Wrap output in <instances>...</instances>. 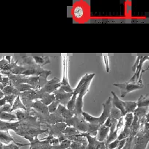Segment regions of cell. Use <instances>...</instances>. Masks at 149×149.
<instances>
[{"label":"cell","mask_w":149,"mask_h":149,"mask_svg":"<svg viewBox=\"0 0 149 149\" xmlns=\"http://www.w3.org/2000/svg\"><path fill=\"white\" fill-rule=\"evenodd\" d=\"M113 86L117 87L120 90V97L121 98L126 97L128 93L132 92V91L143 89L144 88L143 83H129V82H126V83L118 82V83L113 84Z\"/></svg>","instance_id":"obj_7"},{"label":"cell","mask_w":149,"mask_h":149,"mask_svg":"<svg viewBox=\"0 0 149 149\" xmlns=\"http://www.w3.org/2000/svg\"><path fill=\"white\" fill-rule=\"evenodd\" d=\"M111 93L112 95V106L115 107L117 109H118L121 112L122 115L123 116H124L126 114H125V110H124V107H123V104L121 103V100H120V98H118L116 93L113 91H111Z\"/></svg>","instance_id":"obj_16"},{"label":"cell","mask_w":149,"mask_h":149,"mask_svg":"<svg viewBox=\"0 0 149 149\" xmlns=\"http://www.w3.org/2000/svg\"><path fill=\"white\" fill-rule=\"evenodd\" d=\"M85 137L88 141L86 149H106L105 142H99L96 137H92L89 133H85Z\"/></svg>","instance_id":"obj_12"},{"label":"cell","mask_w":149,"mask_h":149,"mask_svg":"<svg viewBox=\"0 0 149 149\" xmlns=\"http://www.w3.org/2000/svg\"><path fill=\"white\" fill-rule=\"evenodd\" d=\"M140 57H141V55L137 56V59H136L135 63H134V64L133 65V66L132 67V71H133V72H134V71H135L136 68H137V65H138L139 62H140Z\"/></svg>","instance_id":"obj_45"},{"label":"cell","mask_w":149,"mask_h":149,"mask_svg":"<svg viewBox=\"0 0 149 149\" xmlns=\"http://www.w3.org/2000/svg\"><path fill=\"white\" fill-rule=\"evenodd\" d=\"M52 74L51 71L45 70L43 73L38 76V90H40V88H43L47 82V78L50 74Z\"/></svg>","instance_id":"obj_19"},{"label":"cell","mask_w":149,"mask_h":149,"mask_svg":"<svg viewBox=\"0 0 149 149\" xmlns=\"http://www.w3.org/2000/svg\"><path fill=\"white\" fill-rule=\"evenodd\" d=\"M133 114L139 119L143 118L148 114V107H137L133 112Z\"/></svg>","instance_id":"obj_26"},{"label":"cell","mask_w":149,"mask_h":149,"mask_svg":"<svg viewBox=\"0 0 149 149\" xmlns=\"http://www.w3.org/2000/svg\"><path fill=\"white\" fill-rule=\"evenodd\" d=\"M32 109L35 111L36 112H37L38 114H40L42 115H49V109H48V107L46 106L45 104H43L40 100H36L33 102L32 104Z\"/></svg>","instance_id":"obj_13"},{"label":"cell","mask_w":149,"mask_h":149,"mask_svg":"<svg viewBox=\"0 0 149 149\" xmlns=\"http://www.w3.org/2000/svg\"><path fill=\"white\" fill-rule=\"evenodd\" d=\"M59 105H60V104H59L57 102H56V101H54V102H53L52 103L50 104L48 106V109H49V114L55 112L56 111H57V108H58Z\"/></svg>","instance_id":"obj_39"},{"label":"cell","mask_w":149,"mask_h":149,"mask_svg":"<svg viewBox=\"0 0 149 149\" xmlns=\"http://www.w3.org/2000/svg\"><path fill=\"white\" fill-rule=\"evenodd\" d=\"M60 88V81L57 77H54L53 79H50L49 81H47L46 85L40 88L39 91L46 93L52 94L54 93L57 90H58Z\"/></svg>","instance_id":"obj_9"},{"label":"cell","mask_w":149,"mask_h":149,"mask_svg":"<svg viewBox=\"0 0 149 149\" xmlns=\"http://www.w3.org/2000/svg\"><path fill=\"white\" fill-rule=\"evenodd\" d=\"M74 15L77 19H80L84 15V9L81 6H77L74 9Z\"/></svg>","instance_id":"obj_36"},{"label":"cell","mask_w":149,"mask_h":149,"mask_svg":"<svg viewBox=\"0 0 149 149\" xmlns=\"http://www.w3.org/2000/svg\"><path fill=\"white\" fill-rule=\"evenodd\" d=\"M103 106V112L102 115L98 117V123L100 126H102L104 123L105 120L109 117V113H110V109L112 107V97L109 96L106 100V102L102 104Z\"/></svg>","instance_id":"obj_10"},{"label":"cell","mask_w":149,"mask_h":149,"mask_svg":"<svg viewBox=\"0 0 149 149\" xmlns=\"http://www.w3.org/2000/svg\"><path fill=\"white\" fill-rule=\"evenodd\" d=\"M46 129H48V135H52L53 137L58 139L60 143L64 140H67L65 135L63 134V132L65 130L67 126L64 122L61 123H57L53 125L46 124Z\"/></svg>","instance_id":"obj_3"},{"label":"cell","mask_w":149,"mask_h":149,"mask_svg":"<svg viewBox=\"0 0 149 149\" xmlns=\"http://www.w3.org/2000/svg\"><path fill=\"white\" fill-rule=\"evenodd\" d=\"M54 96H55V101L58 102L60 105L66 107L67 104L71 100V97H72L73 93H66L63 91V90L60 89L55 91L54 93Z\"/></svg>","instance_id":"obj_11"},{"label":"cell","mask_w":149,"mask_h":149,"mask_svg":"<svg viewBox=\"0 0 149 149\" xmlns=\"http://www.w3.org/2000/svg\"><path fill=\"white\" fill-rule=\"evenodd\" d=\"M104 62L105 64V68H106V71L107 73L109 72V57L107 55H104L103 57Z\"/></svg>","instance_id":"obj_44"},{"label":"cell","mask_w":149,"mask_h":149,"mask_svg":"<svg viewBox=\"0 0 149 149\" xmlns=\"http://www.w3.org/2000/svg\"><path fill=\"white\" fill-rule=\"evenodd\" d=\"M14 88H15L16 90H18L20 93H23V92H25V91L33 90V88H32L31 85H28V84H26V83L19 84V85L14 86Z\"/></svg>","instance_id":"obj_33"},{"label":"cell","mask_w":149,"mask_h":149,"mask_svg":"<svg viewBox=\"0 0 149 149\" xmlns=\"http://www.w3.org/2000/svg\"><path fill=\"white\" fill-rule=\"evenodd\" d=\"M38 76L26 77V84L31 85L33 88V90H38Z\"/></svg>","instance_id":"obj_27"},{"label":"cell","mask_w":149,"mask_h":149,"mask_svg":"<svg viewBox=\"0 0 149 149\" xmlns=\"http://www.w3.org/2000/svg\"><path fill=\"white\" fill-rule=\"evenodd\" d=\"M64 123L67 126H72L81 133L88 132V123L85 121L81 115H74L71 118L65 120Z\"/></svg>","instance_id":"obj_5"},{"label":"cell","mask_w":149,"mask_h":149,"mask_svg":"<svg viewBox=\"0 0 149 149\" xmlns=\"http://www.w3.org/2000/svg\"><path fill=\"white\" fill-rule=\"evenodd\" d=\"M117 122H118L117 120H115V119H113L112 118L109 117L106 120H105L104 125L105 126H107V127L110 128L111 126H113V125L117 124Z\"/></svg>","instance_id":"obj_40"},{"label":"cell","mask_w":149,"mask_h":149,"mask_svg":"<svg viewBox=\"0 0 149 149\" xmlns=\"http://www.w3.org/2000/svg\"><path fill=\"white\" fill-rule=\"evenodd\" d=\"M10 142L13 143H17L15 141V139L9 134L8 131L7 132H3V131H0V143H4L5 145L10 144Z\"/></svg>","instance_id":"obj_18"},{"label":"cell","mask_w":149,"mask_h":149,"mask_svg":"<svg viewBox=\"0 0 149 149\" xmlns=\"http://www.w3.org/2000/svg\"><path fill=\"white\" fill-rule=\"evenodd\" d=\"M65 135H77V134H81V132H79L78 130L75 129V128L72 127V126H67V127L65 129V130L63 132Z\"/></svg>","instance_id":"obj_32"},{"label":"cell","mask_w":149,"mask_h":149,"mask_svg":"<svg viewBox=\"0 0 149 149\" xmlns=\"http://www.w3.org/2000/svg\"><path fill=\"white\" fill-rule=\"evenodd\" d=\"M14 132L22 137H38V136L40 134L47 133L48 134V129H42L41 128H32V127H24V126H19V127L15 128L13 130Z\"/></svg>","instance_id":"obj_4"},{"label":"cell","mask_w":149,"mask_h":149,"mask_svg":"<svg viewBox=\"0 0 149 149\" xmlns=\"http://www.w3.org/2000/svg\"><path fill=\"white\" fill-rule=\"evenodd\" d=\"M149 57L148 55H141V57H140V62H139V64L137 65V68H136L135 71L134 72V74L132 77V78L127 81L129 83H137V81H138L139 78L140 77H142V74L143 73H144L145 71H147L148 69V68H147L146 69H143V63L146 61L148 60Z\"/></svg>","instance_id":"obj_8"},{"label":"cell","mask_w":149,"mask_h":149,"mask_svg":"<svg viewBox=\"0 0 149 149\" xmlns=\"http://www.w3.org/2000/svg\"><path fill=\"white\" fill-rule=\"evenodd\" d=\"M71 142L68 140H65L61 142L59 145L52 146V149H68L71 146Z\"/></svg>","instance_id":"obj_34"},{"label":"cell","mask_w":149,"mask_h":149,"mask_svg":"<svg viewBox=\"0 0 149 149\" xmlns=\"http://www.w3.org/2000/svg\"><path fill=\"white\" fill-rule=\"evenodd\" d=\"M11 58H12V56H5V60L9 63H11Z\"/></svg>","instance_id":"obj_47"},{"label":"cell","mask_w":149,"mask_h":149,"mask_svg":"<svg viewBox=\"0 0 149 149\" xmlns=\"http://www.w3.org/2000/svg\"><path fill=\"white\" fill-rule=\"evenodd\" d=\"M121 103L124 107L125 114L133 113L134 109L137 108V102H129V101H122Z\"/></svg>","instance_id":"obj_21"},{"label":"cell","mask_w":149,"mask_h":149,"mask_svg":"<svg viewBox=\"0 0 149 149\" xmlns=\"http://www.w3.org/2000/svg\"><path fill=\"white\" fill-rule=\"evenodd\" d=\"M119 142H120V141H119L118 140H117V139H116V140H114L113 142L109 143V144L107 146V147L109 149H116V148H117L118 146Z\"/></svg>","instance_id":"obj_42"},{"label":"cell","mask_w":149,"mask_h":149,"mask_svg":"<svg viewBox=\"0 0 149 149\" xmlns=\"http://www.w3.org/2000/svg\"><path fill=\"white\" fill-rule=\"evenodd\" d=\"M130 134V128H127V127H124L123 126V129L120 131V134L118 135V138L117 140H118L119 141L122 140H125V139L128 138Z\"/></svg>","instance_id":"obj_30"},{"label":"cell","mask_w":149,"mask_h":149,"mask_svg":"<svg viewBox=\"0 0 149 149\" xmlns=\"http://www.w3.org/2000/svg\"><path fill=\"white\" fill-rule=\"evenodd\" d=\"M109 132V128L107 127L104 125H102L98 129V132H97L96 138L97 140L99 142H104L107 137Z\"/></svg>","instance_id":"obj_15"},{"label":"cell","mask_w":149,"mask_h":149,"mask_svg":"<svg viewBox=\"0 0 149 149\" xmlns=\"http://www.w3.org/2000/svg\"><path fill=\"white\" fill-rule=\"evenodd\" d=\"M8 77L9 78L10 81V85H12V86L13 87L15 86V85H19V84L26 83V77H25V76L10 74V75L8 76Z\"/></svg>","instance_id":"obj_14"},{"label":"cell","mask_w":149,"mask_h":149,"mask_svg":"<svg viewBox=\"0 0 149 149\" xmlns=\"http://www.w3.org/2000/svg\"><path fill=\"white\" fill-rule=\"evenodd\" d=\"M68 56L63 55V79L60 81V89L63 90L66 93H73L74 89L69 84L68 79Z\"/></svg>","instance_id":"obj_6"},{"label":"cell","mask_w":149,"mask_h":149,"mask_svg":"<svg viewBox=\"0 0 149 149\" xmlns=\"http://www.w3.org/2000/svg\"><path fill=\"white\" fill-rule=\"evenodd\" d=\"M32 57L35 63L41 68L48 63H51L50 58L48 56H32Z\"/></svg>","instance_id":"obj_20"},{"label":"cell","mask_w":149,"mask_h":149,"mask_svg":"<svg viewBox=\"0 0 149 149\" xmlns=\"http://www.w3.org/2000/svg\"><path fill=\"white\" fill-rule=\"evenodd\" d=\"M123 121H124V127L130 128L132 120L134 119V114L127 113L123 116Z\"/></svg>","instance_id":"obj_31"},{"label":"cell","mask_w":149,"mask_h":149,"mask_svg":"<svg viewBox=\"0 0 149 149\" xmlns=\"http://www.w3.org/2000/svg\"><path fill=\"white\" fill-rule=\"evenodd\" d=\"M109 117L118 120H119L120 118L123 117V115H122L121 112H120L118 109H117V108L115 107L112 106L110 109V113H109Z\"/></svg>","instance_id":"obj_29"},{"label":"cell","mask_w":149,"mask_h":149,"mask_svg":"<svg viewBox=\"0 0 149 149\" xmlns=\"http://www.w3.org/2000/svg\"><path fill=\"white\" fill-rule=\"evenodd\" d=\"M2 93L4 95H15L16 96L20 95L21 93L18 90L15 89L13 86L10 85H8L5 86L2 91Z\"/></svg>","instance_id":"obj_23"},{"label":"cell","mask_w":149,"mask_h":149,"mask_svg":"<svg viewBox=\"0 0 149 149\" xmlns=\"http://www.w3.org/2000/svg\"><path fill=\"white\" fill-rule=\"evenodd\" d=\"M0 120H8L9 122L18 121L17 118L15 115V114H13L12 112H0Z\"/></svg>","instance_id":"obj_22"},{"label":"cell","mask_w":149,"mask_h":149,"mask_svg":"<svg viewBox=\"0 0 149 149\" xmlns=\"http://www.w3.org/2000/svg\"><path fill=\"white\" fill-rule=\"evenodd\" d=\"M57 112H58V113L60 114V116L63 118L64 121L65 120H68V119L71 118L74 115V114L72 113V112L69 111L67 108H66V107L63 106V105H60V104L58 106V108H57Z\"/></svg>","instance_id":"obj_17"},{"label":"cell","mask_w":149,"mask_h":149,"mask_svg":"<svg viewBox=\"0 0 149 149\" xmlns=\"http://www.w3.org/2000/svg\"><path fill=\"white\" fill-rule=\"evenodd\" d=\"M106 149H109V148H107V146H106Z\"/></svg>","instance_id":"obj_49"},{"label":"cell","mask_w":149,"mask_h":149,"mask_svg":"<svg viewBox=\"0 0 149 149\" xmlns=\"http://www.w3.org/2000/svg\"><path fill=\"white\" fill-rule=\"evenodd\" d=\"M93 77H91L86 81V83L85 84L83 88H81V90L79 91L78 95H77L75 102V107H74V110L72 111V113L74 115H81L82 112H83V110H82V108H83V97L85 96V94L89 91L90 85H91V81L93 79Z\"/></svg>","instance_id":"obj_2"},{"label":"cell","mask_w":149,"mask_h":149,"mask_svg":"<svg viewBox=\"0 0 149 149\" xmlns=\"http://www.w3.org/2000/svg\"><path fill=\"white\" fill-rule=\"evenodd\" d=\"M86 145L81 144L77 142H71V146H70L68 149H86Z\"/></svg>","instance_id":"obj_38"},{"label":"cell","mask_w":149,"mask_h":149,"mask_svg":"<svg viewBox=\"0 0 149 149\" xmlns=\"http://www.w3.org/2000/svg\"><path fill=\"white\" fill-rule=\"evenodd\" d=\"M18 109H23V110L26 111V108H25L23 103H22V101H21V98L20 97H19V95H18V96L15 98V100H14L13 104L12 105V108H11V112H13V111L18 110Z\"/></svg>","instance_id":"obj_25"},{"label":"cell","mask_w":149,"mask_h":149,"mask_svg":"<svg viewBox=\"0 0 149 149\" xmlns=\"http://www.w3.org/2000/svg\"><path fill=\"white\" fill-rule=\"evenodd\" d=\"M4 97H5V99H6L7 103L9 104H10L11 106H12L14 102V100H15V98H16L17 96L15 95H5Z\"/></svg>","instance_id":"obj_41"},{"label":"cell","mask_w":149,"mask_h":149,"mask_svg":"<svg viewBox=\"0 0 149 149\" xmlns=\"http://www.w3.org/2000/svg\"><path fill=\"white\" fill-rule=\"evenodd\" d=\"M0 149H3V146H2V143H0Z\"/></svg>","instance_id":"obj_48"},{"label":"cell","mask_w":149,"mask_h":149,"mask_svg":"<svg viewBox=\"0 0 149 149\" xmlns=\"http://www.w3.org/2000/svg\"><path fill=\"white\" fill-rule=\"evenodd\" d=\"M40 140H46V141H47L51 146H57V145L60 144V142H59L58 139L53 137V136L52 135H48L47 137H44V138L40 139Z\"/></svg>","instance_id":"obj_35"},{"label":"cell","mask_w":149,"mask_h":149,"mask_svg":"<svg viewBox=\"0 0 149 149\" xmlns=\"http://www.w3.org/2000/svg\"><path fill=\"white\" fill-rule=\"evenodd\" d=\"M29 144H22L19 143H13L10 144L6 145V146H3V149H19V147L21 146H28Z\"/></svg>","instance_id":"obj_37"},{"label":"cell","mask_w":149,"mask_h":149,"mask_svg":"<svg viewBox=\"0 0 149 149\" xmlns=\"http://www.w3.org/2000/svg\"><path fill=\"white\" fill-rule=\"evenodd\" d=\"M144 124H140V129L132 143L131 149H146L149 142V132H145L143 129Z\"/></svg>","instance_id":"obj_1"},{"label":"cell","mask_w":149,"mask_h":149,"mask_svg":"<svg viewBox=\"0 0 149 149\" xmlns=\"http://www.w3.org/2000/svg\"><path fill=\"white\" fill-rule=\"evenodd\" d=\"M11 108H12V106L10 104H9L7 103L6 104L2 107V108L0 109V112H11Z\"/></svg>","instance_id":"obj_43"},{"label":"cell","mask_w":149,"mask_h":149,"mask_svg":"<svg viewBox=\"0 0 149 149\" xmlns=\"http://www.w3.org/2000/svg\"><path fill=\"white\" fill-rule=\"evenodd\" d=\"M7 102H6V99H5V97L3 98H0V107H2L4 106L5 104H6Z\"/></svg>","instance_id":"obj_46"},{"label":"cell","mask_w":149,"mask_h":149,"mask_svg":"<svg viewBox=\"0 0 149 149\" xmlns=\"http://www.w3.org/2000/svg\"><path fill=\"white\" fill-rule=\"evenodd\" d=\"M137 107H148L149 106V95H141L137 99Z\"/></svg>","instance_id":"obj_24"},{"label":"cell","mask_w":149,"mask_h":149,"mask_svg":"<svg viewBox=\"0 0 149 149\" xmlns=\"http://www.w3.org/2000/svg\"><path fill=\"white\" fill-rule=\"evenodd\" d=\"M40 101L43 104H45L46 106L48 107L50 104H52L53 102L55 101V96H54V93H46V95H45L43 97V98H41Z\"/></svg>","instance_id":"obj_28"}]
</instances>
